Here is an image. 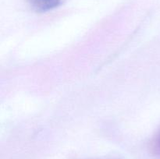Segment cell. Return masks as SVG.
I'll use <instances>...</instances> for the list:
<instances>
[{
    "mask_svg": "<svg viewBox=\"0 0 160 159\" xmlns=\"http://www.w3.org/2000/svg\"><path fill=\"white\" fill-rule=\"evenodd\" d=\"M31 6L38 12H46L57 7L60 0H28Z\"/></svg>",
    "mask_w": 160,
    "mask_h": 159,
    "instance_id": "obj_1",
    "label": "cell"
}]
</instances>
